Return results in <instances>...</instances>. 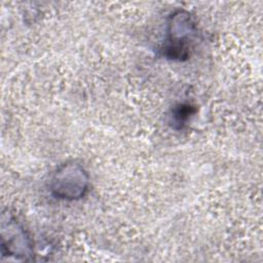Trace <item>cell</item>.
<instances>
[{
    "mask_svg": "<svg viewBox=\"0 0 263 263\" xmlns=\"http://www.w3.org/2000/svg\"><path fill=\"white\" fill-rule=\"evenodd\" d=\"M195 113V107L190 104H178L172 111V123L175 128H182Z\"/></svg>",
    "mask_w": 263,
    "mask_h": 263,
    "instance_id": "4",
    "label": "cell"
},
{
    "mask_svg": "<svg viewBox=\"0 0 263 263\" xmlns=\"http://www.w3.org/2000/svg\"><path fill=\"white\" fill-rule=\"evenodd\" d=\"M89 188V176L77 161H66L53 172L49 181L51 194L63 200H78L85 196Z\"/></svg>",
    "mask_w": 263,
    "mask_h": 263,
    "instance_id": "2",
    "label": "cell"
},
{
    "mask_svg": "<svg viewBox=\"0 0 263 263\" xmlns=\"http://www.w3.org/2000/svg\"><path fill=\"white\" fill-rule=\"evenodd\" d=\"M198 35L197 25L189 11L178 9L172 12L161 44L162 55L172 61H187L194 50Z\"/></svg>",
    "mask_w": 263,
    "mask_h": 263,
    "instance_id": "1",
    "label": "cell"
},
{
    "mask_svg": "<svg viewBox=\"0 0 263 263\" xmlns=\"http://www.w3.org/2000/svg\"><path fill=\"white\" fill-rule=\"evenodd\" d=\"M1 254L3 258L21 261L34 259L32 239L24 226L8 211L1 215Z\"/></svg>",
    "mask_w": 263,
    "mask_h": 263,
    "instance_id": "3",
    "label": "cell"
}]
</instances>
